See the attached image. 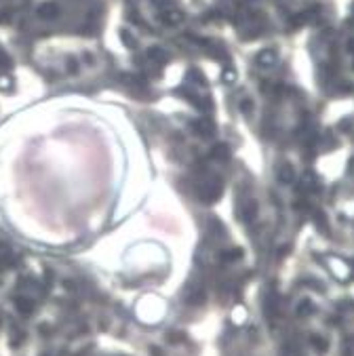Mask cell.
I'll return each instance as SVG.
<instances>
[{"label": "cell", "instance_id": "6da1fadb", "mask_svg": "<svg viewBox=\"0 0 354 356\" xmlns=\"http://www.w3.org/2000/svg\"><path fill=\"white\" fill-rule=\"evenodd\" d=\"M221 192H224V184H221V180L219 177H211V180H207L201 186V190H198V198H201L203 203L211 205L221 196Z\"/></svg>", "mask_w": 354, "mask_h": 356}, {"label": "cell", "instance_id": "7a4b0ae2", "mask_svg": "<svg viewBox=\"0 0 354 356\" xmlns=\"http://www.w3.org/2000/svg\"><path fill=\"white\" fill-rule=\"evenodd\" d=\"M255 63L259 65V68H263V70H270V68H274V65L278 63V55H276L274 49H263V51L257 53Z\"/></svg>", "mask_w": 354, "mask_h": 356}, {"label": "cell", "instance_id": "3957f363", "mask_svg": "<svg viewBox=\"0 0 354 356\" xmlns=\"http://www.w3.org/2000/svg\"><path fill=\"white\" fill-rule=\"evenodd\" d=\"M192 129L198 133L201 137H211L215 133V122L211 118H198L192 122Z\"/></svg>", "mask_w": 354, "mask_h": 356}, {"label": "cell", "instance_id": "277c9868", "mask_svg": "<svg viewBox=\"0 0 354 356\" xmlns=\"http://www.w3.org/2000/svg\"><path fill=\"white\" fill-rule=\"evenodd\" d=\"M342 259H335V257H331L329 259V268H331V272H333V276L338 278V280H348V276H352V270L348 268V265H344V263H340Z\"/></svg>", "mask_w": 354, "mask_h": 356}, {"label": "cell", "instance_id": "5b68a950", "mask_svg": "<svg viewBox=\"0 0 354 356\" xmlns=\"http://www.w3.org/2000/svg\"><path fill=\"white\" fill-rule=\"evenodd\" d=\"M276 177L280 184H293L295 182V169L289 163H280L276 167Z\"/></svg>", "mask_w": 354, "mask_h": 356}, {"label": "cell", "instance_id": "8992f818", "mask_svg": "<svg viewBox=\"0 0 354 356\" xmlns=\"http://www.w3.org/2000/svg\"><path fill=\"white\" fill-rule=\"evenodd\" d=\"M263 310H266V316H268L270 321L276 316V312H278V295L274 291H268V295L263 297Z\"/></svg>", "mask_w": 354, "mask_h": 356}, {"label": "cell", "instance_id": "52a82bcc", "mask_svg": "<svg viewBox=\"0 0 354 356\" xmlns=\"http://www.w3.org/2000/svg\"><path fill=\"white\" fill-rule=\"evenodd\" d=\"M161 15H163V21L167 26H177V24H182V21H184V13L177 7L165 9V11H161Z\"/></svg>", "mask_w": 354, "mask_h": 356}, {"label": "cell", "instance_id": "ba28073f", "mask_svg": "<svg viewBox=\"0 0 354 356\" xmlns=\"http://www.w3.org/2000/svg\"><path fill=\"white\" fill-rule=\"evenodd\" d=\"M302 190H306V192H318L321 190V182H318V177L312 171H308L302 177Z\"/></svg>", "mask_w": 354, "mask_h": 356}, {"label": "cell", "instance_id": "9c48e42d", "mask_svg": "<svg viewBox=\"0 0 354 356\" xmlns=\"http://www.w3.org/2000/svg\"><path fill=\"white\" fill-rule=\"evenodd\" d=\"M36 13H38L40 19H55L59 15V5L57 3H44V5L38 7Z\"/></svg>", "mask_w": 354, "mask_h": 356}, {"label": "cell", "instance_id": "30bf717a", "mask_svg": "<svg viewBox=\"0 0 354 356\" xmlns=\"http://www.w3.org/2000/svg\"><path fill=\"white\" fill-rule=\"evenodd\" d=\"M148 59L152 63H156V65H165L169 61V53L165 49H161V47H150L148 49Z\"/></svg>", "mask_w": 354, "mask_h": 356}, {"label": "cell", "instance_id": "8fae6325", "mask_svg": "<svg viewBox=\"0 0 354 356\" xmlns=\"http://www.w3.org/2000/svg\"><path fill=\"white\" fill-rule=\"evenodd\" d=\"M211 158L213 161H219V163H226L230 158V148L226 144H217L213 150H211Z\"/></svg>", "mask_w": 354, "mask_h": 356}, {"label": "cell", "instance_id": "7c38bea8", "mask_svg": "<svg viewBox=\"0 0 354 356\" xmlns=\"http://www.w3.org/2000/svg\"><path fill=\"white\" fill-rule=\"evenodd\" d=\"M255 215H257V205L253 203V200H249V203L242 207V213H240V219L245 221V224H251V221L255 219Z\"/></svg>", "mask_w": 354, "mask_h": 356}, {"label": "cell", "instance_id": "4fadbf2b", "mask_svg": "<svg viewBox=\"0 0 354 356\" xmlns=\"http://www.w3.org/2000/svg\"><path fill=\"white\" fill-rule=\"evenodd\" d=\"M13 263V251L9 249V244L0 242V268H5V265H11Z\"/></svg>", "mask_w": 354, "mask_h": 356}, {"label": "cell", "instance_id": "5bb4252c", "mask_svg": "<svg viewBox=\"0 0 354 356\" xmlns=\"http://www.w3.org/2000/svg\"><path fill=\"white\" fill-rule=\"evenodd\" d=\"M314 312V304L310 301V299H304L299 306H297V314L299 316H308V314H312Z\"/></svg>", "mask_w": 354, "mask_h": 356}, {"label": "cell", "instance_id": "9a60e30c", "mask_svg": "<svg viewBox=\"0 0 354 356\" xmlns=\"http://www.w3.org/2000/svg\"><path fill=\"white\" fill-rule=\"evenodd\" d=\"M236 70L234 68H224V72H221V80H224L226 84H234L236 82Z\"/></svg>", "mask_w": 354, "mask_h": 356}, {"label": "cell", "instance_id": "2e32d148", "mask_svg": "<svg viewBox=\"0 0 354 356\" xmlns=\"http://www.w3.org/2000/svg\"><path fill=\"white\" fill-rule=\"evenodd\" d=\"M310 344H312L318 352H325V350H327V342H325L323 337H318V335H312V337H310Z\"/></svg>", "mask_w": 354, "mask_h": 356}, {"label": "cell", "instance_id": "e0dca14e", "mask_svg": "<svg viewBox=\"0 0 354 356\" xmlns=\"http://www.w3.org/2000/svg\"><path fill=\"white\" fill-rule=\"evenodd\" d=\"M238 257H242V251H240V249H230V251H224V253H221V259H226V261L238 259Z\"/></svg>", "mask_w": 354, "mask_h": 356}, {"label": "cell", "instance_id": "ac0fdd59", "mask_svg": "<svg viewBox=\"0 0 354 356\" xmlns=\"http://www.w3.org/2000/svg\"><path fill=\"white\" fill-rule=\"evenodd\" d=\"M120 40H122V42L127 44V47H131V49H133V47H135V44H137V42H135V38H131L127 30H122V32H120Z\"/></svg>", "mask_w": 354, "mask_h": 356}, {"label": "cell", "instance_id": "d6986e66", "mask_svg": "<svg viewBox=\"0 0 354 356\" xmlns=\"http://www.w3.org/2000/svg\"><path fill=\"white\" fill-rule=\"evenodd\" d=\"M240 112L251 114V112H253V101H251V99H242V101H240Z\"/></svg>", "mask_w": 354, "mask_h": 356}, {"label": "cell", "instance_id": "ffe728a7", "mask_svg": "<svg viewBox=\"0 0 354 356\" xmlns=\"http://www.w3.org/2000/svg\"><path fill=\"white\" fill-rule=\"evenodd\" d=\"M0 68H11V57L0 49Z\"/></svg>", "mask_w": 354, "mask_h": 356}, {"label": "cell", "instance_id": "44dd1931", "mask_svg": "<svg viewBox=\"0 0 354 356\" xmlns=\"http://www.w3.org/2000/svg\"><path fill=\"white\" fill-rule=\"evenodd\" d=\"M11 84H13V80L9 76H0V88L3 91H11Z\"/></svg>", "mask_w": 354, "mask_h": 356}, {"label": "cell", "instance_id": "7402d4cb", "mask_svg": "<svg viewBox=\"0 0 354 356\" xmlns=\"http://www.w3.org/2000/svg\"><path fill=\"white\" fill-rule=\"evenodd\" d=\"M68 70H70V74H76V72H78V63H76L74 57L68 59Z\"/></svg>", "mask_w": 354, "mask_h": 356}, {"label": "cell", "instance_id": "603a6c76", "mask_svg": "<svg viewBox=\"0 0 354 356\" xmlns=\"http://www.w3.org/2000/svg\"><path fill=\"white\" fill-rule=\"evenodd\" d=\"M9 21H11V17H9V13H7V11L0 13V24H9Z\"/></svg>", "mask_w": 354, "mask_h": 356}]
</instances>
